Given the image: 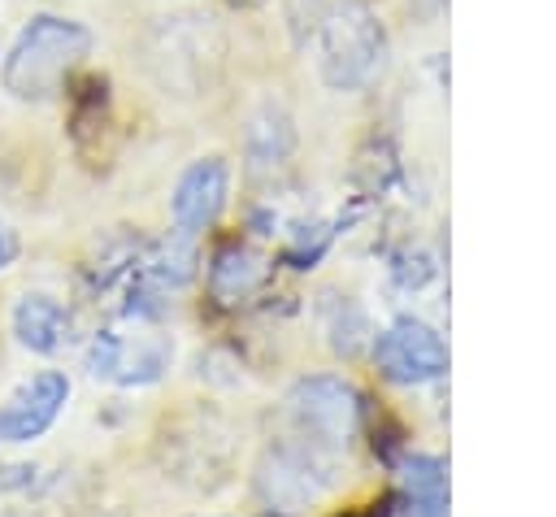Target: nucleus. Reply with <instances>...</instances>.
<instances>
[{"label":"nucleus","instance_id":"f257e3e1","mask_svg":"<svg viewBox=\"0 0 556 517\" xmlns=\"http://www.w3.org/2000/svg\"><path fill=\"white\" fill-rule=\"evenodd\" d=\"M91 52V30L74 17H56V13H39L22 26V35L13 39L9 56H4V70H0V83L13 100H26V104H39V100H52L70 70Z\"/></svg>","mask_w":556,"mask_h":517},{"label":"nucleus","instance_id":"f03ea898","mask_svg":"<svg viewBox=\"0 0 556 517\" xmlns=\"http://www.w3.org/2000/svg\"><path fill=\"white\" fill-rule=\"evenodd\" d=\"M382 61H387V30L369 4L343 0L321 17L317 70L326 87L356 91L382 74Z\"/></svg>","mask_w":556,"mask_h":517},{"label":"nucleus","instance_id":"7ed1b4c3","mask_svg":"<svg viewBox=\"0 0 556 517\" xmlns=\"http://www.w3.org/2000/svg\"><path fill=\"white\" fill-rule=\"evenodd\" d=\"M287 408H291L300 434L321 447H348V439L356 434V421H361V395L352 391V382H343L334 374L300 378L287 395Z\"/></svg>","mask_w":556,"mask_h":517},{"label":"nucleus","instance_id":"20e7f679","mask_svg":"<svg viewBox=\"0 0 556 517\" xmlns=\"http://www.w3.org/2000/svg\"><path fill=\"white\" fill-rule=\"evenodd\" d=\"M330 482H334L330 447H321L304 434H300V443L274 447L261 465V491L278 508H304V504L321 500L330 491Z\"/></svg>","mask_w":556,"mask_h":517},{"label":"nucleus","instance_id":"39448f33","mask_svg":"<svg viewBox=\"0 0 556 517\" xmlns=\"http://www.w3.org/2000/svg\"><path fill=\"white\" fill-rule=\"evenodd\" d=\"M169 356H174V343L161 335L100 330L87 348V369L104 382H117V387H143V382H156L165 374Z\"/></svg>","mask_w":556,"mask_h":517},{"label":"nucleus","instance_id":"423d86ee","mask_svg":"<svg viewBox=\"0 0 556 517\" xmlns=\"http://www.w3.org/2000/svg\"><path fill=\"white\" fill-rule=\"evenodd\" d=\"M374 356H378V365L391 382H408V387L413 382H434L447 369L443 339L426 321H413V317H400L395 326H387L374 343Z\"/></svg>","mask_w":556,"mask_h":517},{"label":"nucleus","instance_id":"0eeeda50","mask_svg":"<svg viewBox=\"0 0 556 517\" xmlns=\"http://www.w3.org/2000/svg\"><path fill=\"white\" fill-rule=\"evenodd\" d=\"M70 400V378L61 369H43L30 382H22L4 404H0V439L4 443H30L39 439L56 413Z\"/></svg>","mask_w":556,"mask_h":517},{"label":"nucleus","instance_id":"6e6552de","mask_svg":"<svg viewBox=\"0 0 556 517\" xmlns=\"http://www.w3.org/2000/svg\"><path fill=\"white\" fill-rule=\"evenodd\" d=\"M226 196H230V169L222 156H200L182 169V178L174 182V226L187 230V235H200L208 230L222 209H226Z\"/></svg>","mask_w":556,"mask_h":517},{"label":"nucleus","instance_id":"1a4fd4ad","mask_svg":"<svg viewBox=\"0 0 556 517\" xmlns=\"http://www.w3.org/2000/svg\"><path fill=\"white\" fill-rule=\"evenodd\" d=\"M13 335L26 352H56L70 335V313L56 295L48 291H26L17 304H13Z\"/></svg>","mask_w":556,"mask_h":517},{"label":"nucleus","instance_id":"9d476101","mask_svg":"<svg viewBox=\"0 0 556 517\" xmlns=\"http://www.w3.org/2000/svg\"><path fill=\"white\" fill-rule=\"evenodd\" d=\"M243 148H248V165L261 174V169H274L291 156L295 148V130H291V117L282 104L265 100L252 117H248V135H243Z\"/></svg>","mask_w":556,"mask_h":517},{"label":"nucleus","instance_id":"9b49d317","mask_svg":"<svg viewBox=\"0 0 556 517\" xmlns=\"http://www.w3.org/2000/svg\"><path fill=\"white\" fill-rule=\"evenodd\" d=\"M261 282H265V256L252 252L248 243H226V248L213 256V265H208V291H213L222 304L248 300Z\"/></svg>","mask_w":556,"mask_h":517},{"label":"nucleus","instance_id":"f8f14e48","mask_svg":"<svg viewBox=\"0 0 556 517\" xmlns=\"http://www.w3.org/2000/svg\"><path fill=\"white\" fill-rule=\"evenodd\" d=\"M400 482H404V504L408 517H443L447 508V474L434 456H408L400 465Z\"/></svg>","mask_w":556,"mask_h":517},{"label":"nucleus","instance_id":"ddd939ff","mask_svg":"<svg viewBox=\"0 0 556 517\" xmlns=\"http://www.w3.org/2000/svg\"><path fill=\"white\" fill-rule=\"evenodd\" d=\"M326 339H330V348L343 352V356L361 352V348L369 343V321H365V313H361L352 300L326 304Z\"/></svg>","mask_w":556,"mask_h":517},{"label":"nucleus","instance_id":"4468645a","mask_svg":"<svg viewBox=\"0 0 556 517\" xmlns=\"http://www.w3.org/2000/svg\"><path fill=\"white\" fill-rule=\"evenodd\" d=\"M13 256H17V235H13L9 222H0V269H9Z\"/></svg>","mask_w":556,"mask_h":517}]
</instances>
